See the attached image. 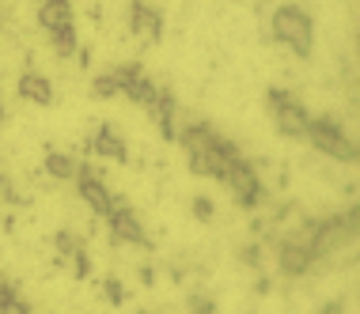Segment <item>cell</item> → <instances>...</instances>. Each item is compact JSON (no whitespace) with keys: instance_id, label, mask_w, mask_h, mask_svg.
I'll return each mask as SVG.
<instances>
[{"instance_id":"1","label":"cell","mask_w":360,"mask_h":314,"mask_svg":"<svg viewBox=\"0 0 360 314\" xmlns=\"http://www.w3.org/2000/svg\"><path fill=\"white\" fill-rule=\"evenodd\" d=\"M174 140L186 148V163L193 174H201V178H217L224 182V174H228V166L239 159V148L228 140V136H220L212 125L198 122V125H186Z\"/></svg>"},{"instance_id":"2","label":"cell","mask_w":360,"mask_h":314,"mask_svg":"<svg viewBox=\"0 0 360 314\" xmlns=\"http://www.w3.org/2000/svg\"><path fill=\"white\" fill-rule=\"evenodd\" d=\"M269 27H274V38L285 50H292L296 57H311V50H315V19H311L307 8L281 4L274 19H269Z\"/></svg>"},{"instance_id":"3","label":"cell","mask_w":360,"mask_h":314,"mask_svg":"<svg viewBox=\"0 0 360 314\" xmlns=\"http://www.w3.org/2000/svg\"><path fill=\"white\" fill-rule=\"evenodd\" d=\"M304 140H311L323 155H330V159L356 163V144H353V136H349L342 125L334 122V117H311Z\"/></svg>"},{"instance_id":"4","label":"cell","mask_w":360,"mask_h":314,"mask_svg":"<svg viewBox=\"0 0 360 314\" xmlns=\"http://www.w3.org/2000/svg\"><path fill=\"white\" fill-rule=\"evenodd\" d=\"M38 23H42V31L50 34L53 50L61 57L76 53V27H72V4L69 0H42V8H38Z\"/></svg>"},{"instance_id":"5","label":"cell","mask_w":360,"mask_h":314,"mask_svg":"<svg viewBox=\"0 0 360 314\" xmlns=\"http://www.w3.org/2000/svg\"><path fill=\"white\" fill-rule=\"evenodd\" d=\"M266 106H269V117H274V125L281 133L292 136V140H304L311 114L304 110V103H300L296 95L285 91V87H269V91H266Z\"/></svg>"},{"instance_id":"6","label":"cell","mask_w":360,"mask_h":314,"mask_svg":"<svg viewBox=\"0 0 360 314\" xmlns=\"http://www.w3.org/2000/svg\"><path fill=\"white\" fill-rule=\"evenodd\" d=\"M307 231H311V254H315V261L323 258V254L330 250H338L345 239H353L356 235V209L349 212V216H334V220H319V223H307Z\"/></svg>"},{"instance_id":"7","label":"cell","mask_w":360,"mask_h":314,"mask_svg":"<svg viewBox=\"0 0 360 314\" xmlns=\"http://www.w3.org/2000/svg\"><path fill=\"white\" fill-rule=\"evenodd\" d=\"M220 185H228L231 193H236V201H239V209H258L262 201H266V185L258 182V174H255V166H250L247 159H239L228 166V174H224V182Z\"/></svg>"},{"instance_id":"8","label":"cell","mask_w":360,"mask_h":314,"mask_svg":"<svg viewBox=\"0 0 360 314\" xmlns=\"http://www.w3.org/2000/svg\"><path fill=\"white\" fill-rule=\"evenodd\" d=\"M114 80H118V95H125L129 103L144 106V110H148V106L155 103V91H160V87H155V80H152L148 72H144L137 61L118 65V68H114Z\"/></svg>"},{"instance_id":"9","label":"cell","mask_w":360,"mask_h":314,"mask_svg":"<svg viewBox=\"0 0 360 314\" xmlns=\"http://www.w3.org/2000/svg\"><path fill=\"white\" fill-rule=\"evenodd\" d=\"M76 190H80L84 204H87L95 216H106V212L114 209V201H118V193L106 190V182L95 174L91 163H76Z\"/></svg>"},{"instance_id":"10","label":"cell","mask_w":360,"mask_h":314,"mask_svg":"<svg viewBox=\"0 0 360 314\" xmlns=\"http://www.w3.org/2000/svg\"><path fill=\"white\" fill-rule=\"evenodd\" d=\"M106 223H110L114 239L118 242H133V247H148V235H144L141 216L133 212V204H125V197L114 201V209L106 212Z\"/></svg>"},{"instance_id":"11","label":"cell","mask_w":360,"mask_h":314,"mask_svg":"<svg viewBox=\"0 0 360 314\" xmlns=\"http://www.w3.org/2000/svg\"><path fill=\"white\" fill-rule=\"evenodd\" d=\"M311 265H315V254H311L307 242H281L277 247V269L281 277H304V273H311Z\"/></svg>"},{"instance_id":"12","label":"cell","mask_w":360,"mask_h":314,"mask_svg":"<svg viewBox=\"0 0 360 314\" xmlns=\"http://www.w3.org/2000/svg\"><path fill=\"white\" fill-rule=\"evenodd\" d=\"M129 31L144 34L148 42H160L163 38V15L155 12L152 4H144V0H129Z\"/></svg>"},{"instance_id":"13","label":"cell","mask_w":360,"mask_h":314,"mask_svg":"<svg viewBox=\"0 0 360 314\" xmlns=\"http://www.w3.org/2000/svg\"><path fill=\"white\" fill-rule=\"evenodd\" d=\"M91 152L103 155V159H114V163H125L129 159V148H125V140L118 136L114 125H99V129L91 133Z\"/></svg>"},{"instance_id":"14","label":"cell","mask_w":360,"mask_h":314,"mask_svg":"<svg viewBox=\"0 0 360 314\" xmlns=\"http://www.w3.org/2000/svg\"><path fill=\"white\" fill-rule=\"evenodd\" d=\"M148 114H152V122L160 125L163 140H174V136H179V129H174V114H179V106H174V95L167 91V87L155 91V103L148 106Z\"/></svg>"},{"instance_id":"15","label":"cell","mask_w":360,"mask_h":314,"mask_svg":"<svg viewBox=\"0 0 360 314\" xmlns=\"http://www.w3.org/2000/svg\"><path fill=\"white\" fill-rule=\"evenodd\" d=\"M15 91H19L23 103H34V106H50L53 103V84L46 80L42 72H23L19 84H15Z\"/></svg>"},{"instance_id":"16","label":"cell","mask_w":360,"mask_h":314,"mask_svg":"<svg viewBox=\"0 0 360 314\" xmlns=\"http://www.w3.org/2000/svg\"><path fill=\"white\" fill-rule=\"evenodd\" d=\"M46 171H50V178H57V182H72L76 178V159L65 152H50L46 155Z\"/></svg>"},{"instance_id":"17","label":"cell","mask_w":360,"mask_h":314,"mask_svg":"<svg viewBox=\"0 0 360 314\" xmlns=\"http://www.w3.org/2000/svg\"><path fill=\"white\" fill-rule=\"evenodd\" d=\"M53 242H57V254H61V258H72L76 250H84V239H80V235H72L69 228L57 231V235H53Z\"/></svg>"},{"instance_id":"18","label":"cell","mask_w":360,"mask_h":314,"mask_svg":"<svg viewBox=\"0 0 360 314\" xmlns=\"http://www.w3.org/2000/svg\"><path fill=\"white\" fill-rule=\"evenodd\" d=\"M91 95H95V99H114V95H118V80H114V72H103V76H95V84H91Z\"/></svg>"},{"instance_id":"19","label":"cell","mask_w":360,"mask_h":314,"mask_svg":"<svg viewBox=\"0 0 360 314\" xmlns=\"http://www.w3.org/2000/svg\"><path fill=\"white\" fill-rule=\"evenodd\" d=\"M103 296H106V303L122 307V303H125V288H122V280H118V277H106V280H103Z\"/></svg>"},{"instance_id":"20","label":"cell","mask_w":360,"mask_h":314,"mask_svg":"<svg viewBox=\"0 0 360 314\" xmlns=\"http://www.w3.org/2000/svg\"><path fill=\"white\" fill-rule=\"evenodd\" d=\"M239 261L247 265V269H262V247H243L239 250Z\"/></svg>"},{"instance_id":"21","label":"cell","mask_w":360,"mask_h":314,"mask_svg":"<svg viewBox=\"0 0 360 314\" xmlns=\"http://www.w3.org/2000/svg\"><path fill=\"white\" fill-rule=\"evenodd\" d=\"M186 307H190V314H217L212 299H205V296H190V299H186Z\"/></svg>"},{"instance_id":"22","label":"cell","mask_w":360,"mask_h":314,"mask_svg":"<svg viewBox=\"0 0 360 314\" xmlns=\"http://www.w3.org/2000/svg\"><path fill=\"white\" fill-rule=\"evenodd\" d=\"M193 216H198L201 223H209L212 220V201L209 197H193Z\"/></svg>"},{"instance_id":"23","label":"cell","mask_w":360,"mask_h":314,"mask_svg":"<svg viewBox=\"0 0 360 314\" xmlns=\"http://www.w3.org/2000/svg\"><path fill=\"white\" fill-rule=\"evenodd\" d=\"M72 261H76V280H84L87 273H91V261H87V250H76V254H72Z\"/></svg>"},{"instance_id":"24","label":"cell","mask_w":360,"mask_h":314,"mask_svg":"<svg viewBox=\"0 0 360 314\" xmlns=\"http://www.w3.org/2000/svg\"><path fill=\"white\" fill-rule=\"evenodd\" d=\"M15 299V292H12V284H4V280H0V314H4L8 310V303H12Z\"/></svg>"},{"instance_id":"25","label":"cell","mask_w":360,"mask_h":314,"mask_svg":"<svg viewBox=\"0 0 360 314\" xmlns=\"http://www.w3.org/2000/svg\"><path fill=\"white\" fill-rule=\"evenodd\" d=\"M4 314H31V310H27V303L12 299V303H8V310H4Z\"/></svg>"},{"instance_id":"26","label":"cell","mask_w":360,"mask_h":314,"mask_svg":"<svg viewBox=\"0 0 360 314\" xmlns=\"http://www.w3.org/2000/svg\"><path fill=\"white\" fill-rule=\"evenodd\" d=\"M319 314H345V307H342V303H326V307L319 310Z\"/></svg>"},{"instance_id":"27","label":"cell","mask_w":360,"mask_h":314,"mask_svg":"<svg viewBox=\"0 0 360 314\" xmlns=\"http://www.w3.org/2000/svg\"><path fill=\"white\" fill-rule=\"evenodd\" d=\"M0 122H4V99H0Z\"/></svg>"},{"instance_id":"28","label":"cell","mask_w":360,"mask_h":314,"mask_svg":"<svg viewBox=\"0 0 360 314\" xmlns=\"http://www.w3.org/2000/svg\"><path fill=\"white\" fill-rule=\"evenodd\" d=\"M4 185H8V182H4V174H0V193H4Z\"/></svg>"},{"instance_id":"29","label":"cell","mask_w":360,"mask_h":314,"mask_svg":"<svg viewBox=\"0 0 360 314\" xmlns=\"http://www.w3.org/2000/svg\"><path fill=\"white\" fill-rule=\"evenodd\" d=\"M141 314H148V310H141Z\"/></svg>"}]
</instances>
